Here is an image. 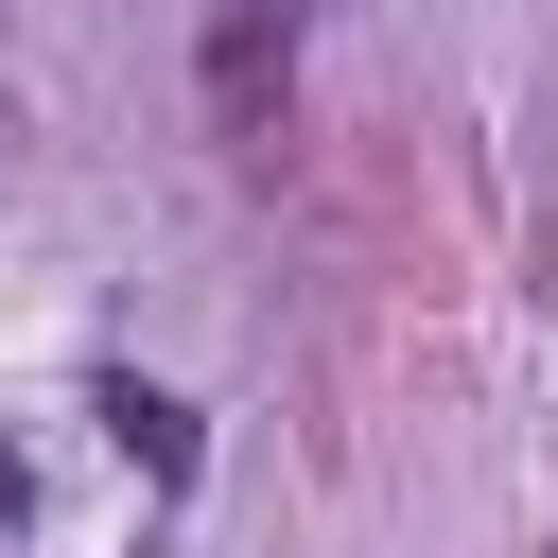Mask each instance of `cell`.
<instances>
[{
  "label": "cell",
  "mask_w": 558,
  "mask_h": 558,
  "mask_svg": "<svg viewBox=\"0 0 558 558\" xmlns=\"http://www.w3.org/2000/svg\"><path fill=\"white\" fill-rule=\"evenodd\" d=\"M279 52H296V0H209V122H227V140H262Z\"/></svg>",
  "instance_id": "obj_1"
},
{
  "label": "cell",
  "mask_w": 558,
  "mask_h": 558,
  "mask_svg": "<svg viewBox=\"0 0 558 558\" xmlns=\"http://www.w3.org/2000/svg\"><path fill=\"white\" fill-rule=\"evenodd\" d=\"M105 436H122V453H140L157 488H192V471H209V436H192V401H174V384H140V366L105 384Z\"/></svg>",
  "instance_id": "obj_2"
}]
</instances>
